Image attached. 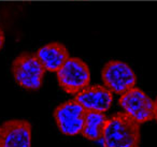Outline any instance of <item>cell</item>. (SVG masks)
Here are the masks:
<instances>
[{"label": "cell", "mask_w": 157, "mask_h": 147, "mask_svg": "<svg viewBox=\"0 0 157 147\" xmlns=\"http://www.w3.org/2000/svg\"><path fill=\"white\" fill-rule=\"evenodd\" d=\"M36 56L45 70L50 72H57L69 58V53L63 44L59 42H52L40 47L36 53Z\"/></svg>", "instance_id": "obj_9"}, {"label": "cell", "mask_w": 157, "mask_h": 147, "mask_svg": "<svg viewBox=\"0 0 157 147\" xmlns=\"http://www.w3.org/2000/svg\"><path fill=\"white\" fill-rule=\"evenodd\" d=\"M101 78L107 88L120 95L133 88L137 83L135 71L122 60L108 61L102 68Z\"/></svg>", "instance_id": "obj_4"}, {"label": "cell", "mask_w": 157, "mask_h": 147, "mask_svg": "<svg viewBox=\"0 0 157 147\" xmlns=\"http://www.w3.org/2000/svg\"><path fill=\"white\" fill-rule=\"evenodd\" d=\"M57 81L66 93L76 95L90 85V67L82 59L69 57L57 71Z\"/></svg>", "instance_id": "obj_3"}, {"label": "cell", "mask_w": 157, "mask_h": 147, "mask_svg": "<svg viewBox=\"0 0 157 147\" xmlns=\"http://www.w3.org/2000/svg\"><path fill=\"white\" fill-rule=\"evenodd\" d=\"M3 44H5V32H3V30L0 27V51L2 50Z\"/></svg>", "instance_id": "obj_11"}, {"label": "cell", "mask_w": 157, "mask_h": 147, "mask_svg": "<svg viewBox=\"0 0 157 147\" xmlns=\"http://www.w3.org/2000/svg\"><path fill=\"white\" fill-rule=\"evenodd\" d=\"M107 116L105 113L86 111L82 135L88 141H98L102 138L105 126L107 123Z\"/></svg>", "instance_id": "obj_10"}, {"label": "cell", "mask_w": 157, "mask_h": 147, "mask_svg": "<svg viewBox=\"0 0 157 147\" xmlns=\"http://www.w3.org/2000/svg\"><path fill=\"white\" fill-rule=\"evenodd\" d=\"M0 147H31V125L25 119H10L0 126Z\"/></svg>", "instance_id": "obj_7"}, {"label": "cell", "mask_w": 157, "mask_h": 147, "mask_svg": "<svg viewBox=\"0 0 157 147\" xmlns=\"http://www.w3.org/2000/svg\"><path fill=\"white\" fill-rule=\"evenodd\" d=\"M85 108L75 100L59 104L54 111V119L58 130L66 136L82 133L85 120Z\"/></svg>", "instance_id": "obj_5"}, {"label": "cell", "mask_w": 157, "mask_h": 147, "mask_svg": "<svg viewBox=\"0 0 157 147\" xmlns=\"http://www.w3.org/2000/svg\"><path fill=\"white\" fill-rule=\"evenodd\" d=\"M118 103L124 112L139 125L154 118V101L139 88L133 87L122 93Z\"/></svg>", "instance_id": "obj_6"}, {"label": "cell", "mask_w": 157, "mask_h": 147, "mask_svg": "<svg viewBox=\"0 0 157 147\" xmlns=\"http://www.w3.org/2000/svg\"><path fill=\"white\" fill-rule=\"evenodd\" d=\"M154 117L157 119V98L154 101Z\"/></svg>", "instance_id": "obj_12"}, {"label": "cell", "mask_w": 157, "mask_h": 147, "mask_svg": "<svg viewBox=\"0 0 157 147\" xmlns=\"http://www.w3.org/2000/svg\"><path fill=\"white\" fill-rule=\"evenodd\" d=\"M12 74L22 88L36 91L42 86L45 69L35 54L23 53L13 60Z\"/></svg>", "instance_id": "obj_2"}, {"label": "cell", "mask_w": 157, "mask_h": 147, "mask_svg": "<svg viewBox=\"0 0 157 147\" xmlns=\"http://www.w3.org/2000/svg\"><path fill=\"white\" fill-rule=\"evenodd\" d=\"M136 147H138V146H136Z\"/></svg>", "instance_id": "obj_13"}, {"label": "cell", "mask_w": 157, "mask_h": 147, "mask_svg": "<svg viewBox=\"0 0 157 147\" xmlns=\"http://www.w3.org/2000/svg\"><path fill=\"white\" fill-rule=\"evenodd\" d=\"M74 100L81 104L85 111L105 113L113 103V93L107 87L96 85L87 87L78 92Z\"/></svg>", "instance_id": "obj_8"}, {"label": "cell", "mask_w": 157, "mask_h": 147, "mask_svg": "<svg viewBox=\"0 0 157 147\" xmlns=\"http://www.w3.org/2000/svg\"><path fill=\"white\" fill-rule=\"evenodd\" d=\"M102 141L105 147H136L140 142V125L126 113H116L107 120Z\"/></svg>", "instance_id": "obj_1"}]
</instances>
